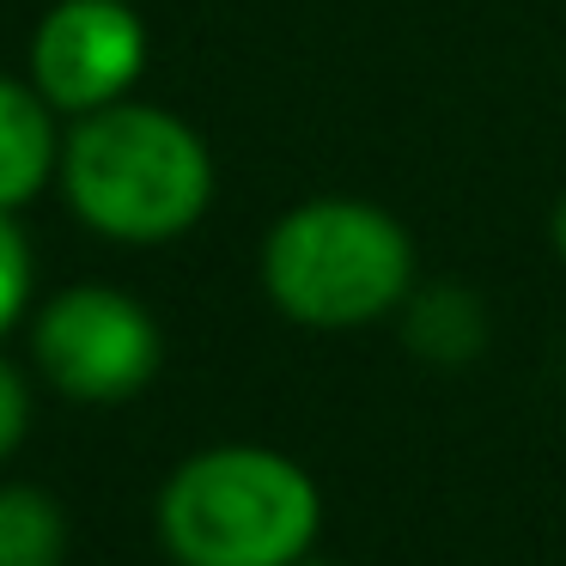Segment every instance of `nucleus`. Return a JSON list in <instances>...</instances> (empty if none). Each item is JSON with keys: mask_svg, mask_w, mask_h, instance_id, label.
Here are the masks:
<instances>
[{"mask_svg": "<svg viewBox=\"0 0 566 566\" xmlns=\"http://www.w3.org/2000/svg\"><path fill=\"white\" fill-rule=\"evenodd\" d=\"M67 560V512L55 493L31 481L0 488V566H62Z\"/></svg>", "mask_w": 566, "mask_h": 566, "instance_id": "nucleus-8", "label": "nucleus"}, {"mask_svg": "<svg viewBox=\"0 0 566 566\" xmlns=\"http://www.w3.org/2000/svg\"><path fill=\"white\" fill-rule=\"evenodd\" d=\"M548 244H554V256L566 262V189H560V201H554V213H548Z\"/></svg>", "mask_w": 566, "mask_h": 566, "instance_id": "nucleus-11", "label": "nucleus"}, {"mask_svg": "<svg viewBox=\"0 0 566 566\" xmlns=\"http://www.w3.org/2000/svg\"><path fill=\"white\" fill-rule=\"evenodd\" d=\"M55 171H62V135L50 98L31 80L0 74V213L38 201Z\"/></svg>", "mask_w": 566, "mask_h": 566, "instance_id": "nucleus-6", "label": "nucleus"}, {"mask_svg": "<svg viewBox=\"0 0 566 566\" xmlns=\"http://www.w3.org/2000/svg\"><path fill=\"white\" fill-rule=\"evenodd\" d=\"M38 371L74 402H128L159 378V323L123 286H67L31 329Z\"/></svg>", "mask_w": 566, "mask_h": 566, "instance_id": "nucleus-4", "label": "nucleus"}, {"mask_svg": "<svg viewBox=\"0 0 566 566\" xmlns=\"http://www.w3.org/2000/svg\"><path fill=\"white\" fill-rule=\"evenodd\" d=\"M25 432H31V390H25V378L0 359V463L25 444Z\"/></svg>", "mask_w": 566, "mask_h": 566, "instance_id": "nucleus-10", "label": "nucleus"}, {"mask_svg": "<svg viewBox=\"0 0 566 566\" xmlns=\"http://www.w3.org/2000/svg\"><path fill=\"white\" fill-rule=\"evenodd\" d=\"M62 196L98 238L171 244L213 208V153L159 104H104L62 135Z\"/></svg>", "mask_w": 566, "mask_h": 566, "instance_id": "nucleus-1", "label": "nucleus"}, {"mask_svg": "<svg viewBox=\"0 0 566 566\" xmlns=\"http://www.w3.org/2000/svg\"><path fill=\"white\" fill-rule=\"evenodd\" d=\"M317 530L311 469L269 444H208L159 488V542L177 566H298Z\"/></svg>", "mask_w": 566, "mask_h": 566, "instance_id": "nucleus-3", "label": "nucleus"}, {"mask_svg": "<svg viewBox=\"0 0 566 566\" xmlns=\"http://www.w3.org/2000/svg\"><path fill=\"white\" fill-rule=\"evenodd\" d=\"M402 317V342L415 359H427V366H469V359H481V347H488V305H481L469 286H415L408 293V305L396 311Z\"/></svg>", "mask_w": 566, "mask_h": 566, "instance_id": "nucleus-7", "label": "nucleus"}, {"mask_svg": "<svg viewBox=\"0 0 566 566\" xmlns=\"http://www.w3.org/2000/svg\"><path fill=\"white\" fill-rule=\"evenodd\" d=\"M262 293L298 329H366L415 293V238L366 196H311L262 238Z\"/></svg>", "mask_w": 566, "mask_h": 566, "instance_id": "nucleus-2", "label": "nucleus"}, {"mask_svg": "<svg viewBox=\"0 0 566 566\" xmlns=\"http://www.w3.org/2000/svg\"><path fill=\"white\" fill-rule=\"evenodd\" d=\"M147 67V25L135 0H55L31 31V86L55 116L123 104Z\"/></svg>", "mask_w": 566, "mask_h": 566, "instance_id": "nucleus-5", "label": "nucleus"}, {"mask_svg": "<svg viewBox=\"0 0 566 566\" xmlns=\"http://www.w3.org/2000/svg\"><path fill=\"white\" fill-rule=\"evenodd\" d=\"M298 566H335V560H323V554H305V560H298Z\"/></svg>", "mask_w": 566, "mask_h": 566, "instance_id": "nucleus-12", "label": "nucleus"}, {"mask_svg": "<svg viewBox=\"0 0 566 566\" xmlns=\"http://www.w3.org/2000/svg\"><path fill=\"white\" fill-rule=\"evenodd\" d=\"M31 305V244L13 213H0V335L13 329Z\"/></svg>", "mask_w": 566, "mask_h": 566, "instance_id": "nucleus-9", "label": "nucleus"}]
</instances>
